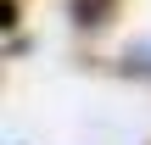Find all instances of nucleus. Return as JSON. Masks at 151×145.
<instances>
[{
	"mask_svg": "<svg viewBox=\"0 0 151 145\" xmlns=\"http://www.w3.org/2000/svg\"><path fill=\"white\" fill-rule=\"evenodd\" d=\"M106 6H112V0H73V22H78V28H101V22H106V17H101Z\"/></svg>",
	"mask_w": 151,
	"mask_h": 145,
	"instance_id": "nucleus-1",
	"label": "nucleus"
}]
</instances>
